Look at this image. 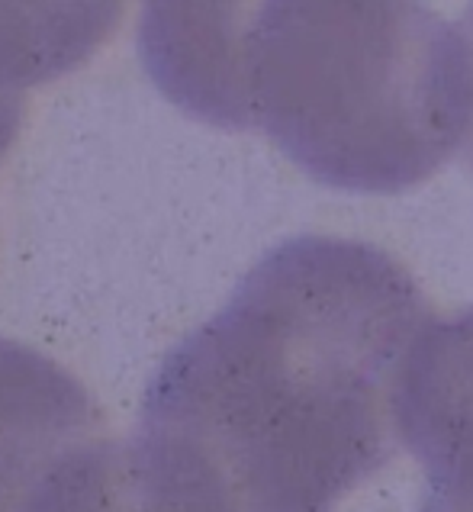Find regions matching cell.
Listing matches in <instances>:
<instances>
[{"label": "cell", "mask_w": 473, "mask_h": 512, "mask_svg": "<svg viewBox=\"0 0 473 512\" xmlns=\"http://www.w3.org/2000/svg\"><path fill=\"white\" fill-rule=\"evenodd\" d=\"M428 319L383 248L287 239L161 361L132 435L223 512H332L396 455V377Z\"/></svg>", "instance_id": "cell-1"}, {"label": "cell", "mask_w": 473, "mask_h": 512, "mask_svg": "<svg viewBox=\"0 0 473 512\" xmlns=\"http://www.w3.org/2000/svg\"><path fill=\"white\" fill-rule=\"evenodd\" d=\"M213 113L332 190L403 194L464 149V42L425 0H242Z\"/></svg>", "instance_id": "cell-2"}, {"label": "cell", "mask_w": 473, "mask_h": 512, "mask_svg": "<svg viewBox=\"0 0 473 512\" xmlns=\"http://www.w3.org/2000/svg\"><path fill=\"white\" fill-rule=\"evenodd\" d=\"M0 512H216L110 429L81 380L0 339Z\"/></svg>", "instance_id": "cell-3"}, {"label": "cell", "mask_w": 473, "mask_h": 512, "mask_svg": "<svg viewBox=\"0 0 473 512\" xmlns=\"http://www.w3.org/2000/svg\"><path fill=\"white\" fill-rule=\"evenodd\" d=\"M126 0H0V91L71 75L107 46Z\"/></svg>", "instance_id": "cell-4"}, {"label": "cell", "mask_w": 473, "mask_h": 512, "mask_svg": "<svg viewBox=\"0 0 473 512\" xmlns=\"http://www.w3.org/2000/svg\"><path fill=\"white\" fill-rule=\"evenodd\" d=\"M23 116H26V97L17 91H0V158L17 142Z\"/></svg>", "instance_id": "cell-5"}, {"label": "cell", "mask_w": 473, "mask_h": 512, "mask_svg": "<svg viewBox=\"0 0 473 512\" xmlns=\"http://www.w3.org/2000/svg\"><path fill=\"white\" fill-rule=\"evenodd\" d=\"M464 42V55H467V78H470V123H467V139H464V158L473 165V7L467 10V17L457 26Z\"/></svg>", "instance_id": "cell-6"}, {"label": "cell", "mask_w": 473, "mask_h": 512, "mask_svg": "<svg viewBox=\"0 0 473 512\" xmlns=\"http://www.w3.org/2000/svg\"><path fill=\"white\" fill-rule=\"evenodd\" d=\"M419 512H473V509H451V506H438V503H425L422 500V509Z\"/></svg>", "instance_id": "cell-7"}]
</instances>
